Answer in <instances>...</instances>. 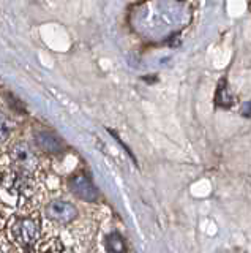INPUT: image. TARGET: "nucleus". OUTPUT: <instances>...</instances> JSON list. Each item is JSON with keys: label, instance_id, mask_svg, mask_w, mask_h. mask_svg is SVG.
<instances>
[{"label": "nucleus", "instance_id": "nucleus-1", "mask_svg": "<svg viewBox=\"0 0 251 253\" xmlns=\"http://www.w3.org/2000/svg\"><path fill=\"white\" fill-rule=\"evenodd\" d=\"M40 221L34 217H14L8 225L11 239L22 247H30L40 239Z\"/></svg>", "mask_w": 251, "mask_h": 253}, {"label": "nucleus", "instance_id": "nucleus-2", "mask_svg": "<svg viewBox=\"0 0 251 253\" xmlns=\"http://www.w3.org/2000/svg\"><path fill=\"white\" fill-rule=\"evenodd\" d=\"M29 171L16 169L5 174L2 179V190L13 200H19L22 196H29L32 192V179Z\"/></svg>", "mask_w": 251, "mask_h": 253}, {"label": "nucleus", "instance_id": "nucleus-3", "mask_svg": "<svg viewBox=\"0 0 251 253\" xmlns=\"http://www.w3.org/2000/svg\"><path fill=\"white\" fill-rule=\"evenodd\" d=\"M10 158L18 169L34 172L38 168V158L26 142H16L10 149Z\"/></svg>", "mask_w": 251, "mask_h": 253}, {"label": "nucleus", "instance_id": "nucleus-4", "mask_svg": "<svg viewBox=\"0 0 251 253\" xmlns=\"http://www.w3.org/2000/svg\"><path fill=\"white\" fill-rule=\"evenodd\" d=\"M46 215H48V218L57 221V223H70V221L76 218L77 209L72 203L52 201L46 206Z\"/></svg>", "mask_w": 251, "mask_h": 253}, {"label": "nucleus", "instance_id": "nucleus-5", "mask_svg": "<svg viewBox=\"0 0 251 253\" xmlns=\"http://www.w3.org/2000/svg\"><path fill=\"white\" fill-rule=\"evenodd\" d=\"M70 190L77 196V198H81V200L84 201H87V203H93V201H97V198H98V192H97V188L93 187L92 182L82 176V174H77V176H73L72 179H70Z\"/></svg>", "mask_w": 251, "mask_h": 253}, {"label": "nucleus", "instance_id": "nucleus-6", "mask_svg": "<svg viewBox=\"0 0 251 253\" xmlns=\"http://www.w3.org/2000/svg\"><path fill=\"white\" fill-rule=\"evenodd\" d=\"M35 141H36L38 147H40L46 154H59V152H62V149H64L62 142L49 131L36 133L35 134Z\"/></svg>", "mask_w": 251, "mask_h": 253}, {"label": "nucleus", "instance_id": "nucleus-7", "mask_svg": "<svg viewBox=\"0 0 251 253\" xmlns=\"http://www.w3.org/2000/svg\"><path fill=\"white\" fill-rule=\"evenodd\" d=\"M216 103L219 106H231L232 105V97L229 95V90L226 89V83L223 81L218 87L216 92Z\"/></svg>", "mask_w": 251, "mask_h": 253}, {"label": "nucleus", "instance_id": "nucleus-8", "mask_svg": "<svg viewBox=\"0 0 251 253\" xmlns=\"http://www.w3.org/2000/svg\"><path fill=\"white\" fill-rule=\"evenodd\" d=\"M108 250L109 252H125V244H123V239L117 234V233H112L108 236Z\"/></svg>", "mask_w": 251, "mask_h": 253}, {"label": "nucleus", "instance_id": "nucleus-9", "mask_svg": "<svg viewBox=\"0 0 251 253\" xmlns=\"http://www.w3.org/2000/svg\"><path fill=\"white\" fill-rule=\"evenodd\" d=\"M10 134V122L2 113H0V142H3Z\"/></svg>", "mask_w": 251, "mask_h": 253}, {"label": "nucleus", "instance_id": "nucleus-10", "mask_svg": "<svg viewBox=\"0 0 251 253\" xmlns=\"http://www.w3.org/2000/svg\"><path fill=\"white\" fill-rule=\"evenodd\" d=\"M240 113H242V116H245V117H251V101L250 103H243Z\"/></svg>", "mask_w": 251, "mask_h": 253}]
</instances>
